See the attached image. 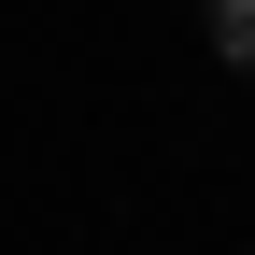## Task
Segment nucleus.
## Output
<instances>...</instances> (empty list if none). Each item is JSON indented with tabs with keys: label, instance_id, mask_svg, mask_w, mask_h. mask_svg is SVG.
<instances>
[{
	"label": "nucleus",
	"instance_id": "1",
	"mask_svg": "<svg viewBox=\"0 0 255 255\" xmlns=\"http://www.w3.org/2000/svg\"><path fill=\"white\" fill-rule=\"evenodd\" d=\"M199 28H213V57H227V71H255V0H199Z\"/></svg>",
	"mask_w": 255,
	"mask_h": 255
}]
</instances>
